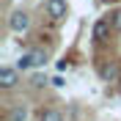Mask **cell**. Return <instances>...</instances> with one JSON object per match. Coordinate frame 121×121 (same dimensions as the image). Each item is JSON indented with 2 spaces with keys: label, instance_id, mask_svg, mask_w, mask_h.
Instances as JSON below:
<instances>
[{
  "label": "cell",
  "instance_id": "5",
  "mask_svg": "<svg viewBox=\"0 0 121 121\" xmlns=\"http://www.w3.org/2000/svg\"><path fill=\"white\" fill-rule=\"evenodd\" d=\"M110 30H113V25H110V19H99V22L94 25V41H96V44H102V41H107V39H110Z\"/></svg>",
  "mask_w": 121,
  "mask_h": 121
},
{
  "label": "cell",
  "instance_id": "1",
  "mask_svg": "<svg viewBox=\"0 0 121 121\" xmlns=\"http://www.w3.org/2000/svg\"><path fill=\"white\" fill-rule=\"evenodd\" d=\"M47 63V52L44 50H28V52L19 58V63H17V69H39V66H44Z\"/></svg>",
  "mask_w": 121,
  "mask_h": 121
},
{
  "label": "cell",
  "instance_id": "2",
  "mask_svg": "<svg viewBox=\"0 0 121 121\" xmlns=\"http://www.w3.org/2000/svg\"><path fill=\"white\" fill-rule=\"evenodd\" d=\"M8 28L14 30V33H25V30L30 28V14L22 11V8L11 11V14H8Z\"/></svg>",
  "mask_w": 121,
  "mask_h": 121
},
{
  "label": "cell",
  "instance_id": "7",
  "mask_svg": "<svg viewBox=\"0 0 121 121\" xmlns=\"http://www.w3.org/2000/svg\"><path fill=\"white\" fill-rule=\"evenodd\" d=\"M8 121H28V107L25 105H14L11 113H8Z\"/></svg>",
  "mask_w": 121,
  "mask_h": 121
},
{
  "label": "cell",
  "instance_id": "4",
  "mask_svg": "<svg viewBox=\"0 0 121 121\" xmlns=\"http://www.w3.org/2000/svg\"><path fill=\"white\" fill-rule=\"evenodd\" d=\"M44 11H47L50 19H63V17L69 14V6H66V0H47Z\"/></svg>",
  "mask_w": 121,
  "mask_h": 121
},
{
  "label": "cell",
  "instance_id": "6",
  "mask_svg": "<svg viewBox=\"0 0 121 121\" xmlns=\"http://www.w3.org/2000/svg\"><path fill=\"white\" fill-rule=\"evenodd\" d=\"M39 121H63V113H60L58 107H44L39 113Z\"/></svg>",
  "mask_w": 121,
  "mask_h": 121
},
{
  "label": "cell",
  "instance_id": "9",
  "mask_svg": "<svg viewBox=\"0 0 121 121\" xmlns=\"http://www.w3.org/2000/svg\"><path fill=\"white\" fill-rule=\"evenodd\" d=\"M30 85H33V88H44V85H47V77L44 74H33V77H30Z\"/></svg>",
  "mask_w": 121,
  "mask_h": 121
},
{
  "label": "cell",
  "instance_id": "8",
  "mask_svg": "<svg viewBox=\"0 0 121 121\" xmlns=\"http://www.w3.org/2000/svg\"><path fill=\"white\" fill-rule=\"evenodd\" d=\"M107 19H110V25H113V30H118V33H121V8H113Z\"/></svg>",
  "mask_w": 121,
  "mask_h": 121
},
{
  "label": "cell",
  "instance_id": "3",
  "mask_svg": "<svg viewBox=\"0 0 121 121\" xmlns=\"http://www.w3.org/2000/svg\"><path fill=\"white\" fill-rule=\"evenodd\" d=\"M17 85H19V69L3 66V69H0V88L11 91V88H17Z\"/></svg>",
  "mask_w": 121,
  "mask_h": 121
}]
</instances>
